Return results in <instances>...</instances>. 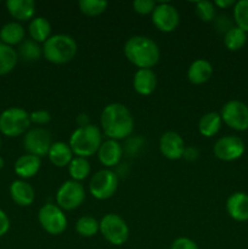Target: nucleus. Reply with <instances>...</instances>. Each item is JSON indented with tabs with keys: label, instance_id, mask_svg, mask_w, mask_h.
<instances>
[{
	"label": "nucleus",
	"instance_id": "obj_31",
	"mask_svg": "<svg viewBox=\"0 0 248 249\" xmlns=\"http://www.w3.org/2000/svg\"><path fill=\"white\" fill-rule=\"evenodd\" d=\"M78 6L83 15L88 17H95L104 14L108 4L104 0H80L78 2Z\"/></svg>",
	"mask_w": 248,
	"mask_h": 249
},
{
	"label": "nucleus",
	"instance_id": "obj_42",
	"mask_svg": "<svg viewBox=\"0 0 248 249\" xmlns=\"http://www.w3.org/2000/svg\"><path fill=\"white\" fill-rule=\"evenodd\" d=\"M1 136H0V150H1Z\"/></svg>",
	"mask_w": 248,
	"mask_h": 249
},
{
	"label": "nucleus",
	"instance_id": "obj_37",
	"mask_svg": "<svg viewBox=\"0 0 248 249\" xmlns=\"http://www.w3.org/2000/svg\"><path fill=\"white\" fill-rule=\"evenodd\" d=\"M10 230V219L2 209H0V237L6 235Z\"/></svg>",
	"mask_w": 248,
	"mask_h": 249
},
{
	"label": "nucleus",
	"instance_id": "obj_19",
	"mask_svg": "<svg viewBox=\"0 0 248 249\" xmlns=\"http://www.w3.org/2000/svg\"><path fill=\"white\" fill-rule=\"evenodd\" d=\"M40 167L41 158L29 155V153H24L16 160L14 164V170L19 179L26 180L35 177L40 170Z\"/></svg>",
	"mask_w": 248,
	"mask_h": 249
},
{
	"label": "nucleus",
	"instance_id": "obj_36",
	"mask_svg": "<svg viewBox=\"0 0 248 249\" xmlns=\"http://www.w3.org/2000/svg\"><path fill=\"white\" fill-rule=\"evenodd\" d=\"M170 249H199L197 243L189 237H177L173 241Z\"/></svg>",
	"mask_w": 248,
	"mask_h": 249
},
{
	"label": "nucleus",
	"instance_id": "obj_8",
	"mask_svg": "<svg viewBox=\"0 0 248 249\" xmlns=\"http://www.w3.org/2000/svg\"><path fill=\"white\" fill-rule=\"evenodd\" d=\"M38 220L44 231L53 236L62 235L67 229L66 214L57 204L46 203L39 209Z\"/></svg>",
	"mask_w": 248,
	"mask_h": 249
},
{
	"label": "nucleus",
	"instance_id": "obj_40",
	"mask_svg": "<svg viewBox=\"0 0 248 249\" xmlns=\"http://www.w3.org/2000/svg\"><path fill=\"white\" fill-rule=\"evenodd\" d=\"M77 122H78V125H79V126H84V125H88V124H90L89 123V118H88V116L85 113L79 114Z\"/></svg>",
	"mask_w": 248,
	"mask_h": 249
},
{
	"label": "nucleus",
	"instance_id": "obj_24",
	"mask_svg": "<svg viewBox=\"0 0 248 249\" xmlns=\"http://www.w3.org/2000/svg\"><path fill=\"white\" fill-rule=\"evenodd\" d=\"M28 34L32 40L36 43H45L51 36V24L45 17L36 16L29 22Z\"/></svg>",
	"mask_w": 248,
	"mask_h": 249
},
{
	"label": "nucleus",
	"instance_id": "obj_25",
	"mask_svg": "<svg viewBox=\"0 0 248 249\" xmlns=\"http://www.w3.org/2000/svg\"><path fill=\"white\" fill-rule=\"evenodd\" d=\"M221 117L218 112H208L203 114L198 121V131L204 138H212L216 135L221 128Z\"/></svg>",
	"mask_w": 248,
	"mask_h": 249
},
{
	"label": "nucleus",
	"instance_id": "obj_30",
	"mask_svg": "<svg viewBox=\"0 0 248 249\" xmlns=\"http://www.w3.org/2000/svg\"><path fill=\"white\" fill-rule=\"evenodd\" d=\"M75 231L82 237H92L100 232V221H97L94 216H80L75 223Z\"/></svg>",
	"mask_w": 248,
	"mask_h": 249
},
{
	"label": "nucleus",
	"instance_id": "obj_9",
	"mask_svg": "<svg viewBox=\"0 0 248 249\" xmlns=\"http://www.w3.org/2000/svg\"><path fill=\"white\" fill-rule=\"evenodd\" d=\"M85 201V189L74 180L65 181L56 192V204L65 211H74Z\"/></svg>",
	"mask_w": 248,
	"mask_h": 249
},
{
	"label": "nucleus",
	"instance_id": "obj_17",
	"mask_svg": "<svg viewBox=\"0 0 248 249\" xmlns=\"http://www.w3.org/2000/svg\"><path fill=\"white\" fill-rule=\"evenodd\" d=\"M5 6L16 22L32 21L35 17L36 5L33 0H7Z\"/></svg>",
	"mask_w": 248,
	"mask_h": 249
},
{
	"label": "nucleus",
	"instance_id": "obj_12",
	"mask_svg": "<svg viewBox=\"0 0 248 249\" xmlns=\"http://www.w3.org/2000/svg\"><path fill=\"white\" fill-rule=\"evenodd\" d=\"M152 23L158 31L163 33L174 32L180 24V14L174 5L169 2H159L156 5L152 15Z\"/></svg>",
	"mask_w": 248,
	"mask_h": 249
},
{
	"label": "nucleus",
	"instance_id": "obj_21",
	"mask_svg": "<svg viewBox=\"0 0 248 249\" xmlns=\"http://www.w3.org/2000/svg\"><path fill=\"white\" fill-rule=\"evenodd\" d=\"M213 75V66L204 58L195 60L187 70V79L191 84L201 85L208 82Z\"/></svg>",
	"mask_w": 248,
	"mask_h": 249
},
{
	"label": "nucleus",
	"instance_id": "obj_20",
	"mask_svg": "<svg viewBox=\"0 0 248 249\" xmlns=\"http://www.w3.org/2000/svg\"><path fill=\"white\" fill-rule=\"evenodd\" d=\"M134 90L141 96H148L157 88V75L152 70H138L133 78Z\"/></svg>",
	"mask_w": 248,
	"mask_h": 249
},
{
	"label": "nucleus",
	"instance_id": "obj_2",
	"mask_svg": "<svg viewBox=\"0 0 248 249\" xmlns=\"http://www.w3.org/2000/svg\"><path fill=\"white\" fill-rule=\"evenodd\" d=\"M126 60L139 70H151L160 58L159 46L152 39L145 36H134L124 44Z\"/></svg>",
	"mask_w": 248,
	"mask_h": 249
},
{
	"label": "nucleus",
	"instance_id": "obj_32",
	"mask_svg": "<svg viewBox=\"0 0 248 249\" xmlns=\"http://www.w3.org/2000/svg\"><path fill=\"white\" fill-rule=\"evenodd\" d=\"M233 19L236 27L248 33V0L236 1L233 6Z\"/></svg>",
	"mask_w": 248,
	"mask_h": 249
},
{
	"label": "nucleus",
	"instance_id": "obj_7",
	"mask_svg": "<svg viewBox=\"0 0 248 249\" xmlns=\"http://www.w3.org/2000/svg\"><path fill=\"white\" fill-rule=\"evenodd\" d=\"M118 189V177L111 169H101L95 173L89 181V192L99 201L108 199Z\"/></svg>",
	"mask_w": 248,
	"mask_h": 249
},
{
	"label": "nucleus",
	"instance_id": "obj_16",
	"mask_svg": "<svg viewBox=\"0 0 248 249\" xmlns=\"http://www.w3.org/2000/svg\"><path fill=\"white\" fill-rule=\"evenodd\" d=\"M226 212L236 221L248 220V195L246 192H233L226 199Z\"/></svg>",
	"mask_w": 248,
	"mask_h": 249
},
{
	"label": "nucleus",
	"instance_id": "obj_27",
	"mask_svg": "<svg viewBox=\"0 0 248 249\" xmlns=\"http://www.w3.org/2000/svg\"><path fill=\"white\" fill-rule=\"evenodd\" d=\"M17 55L26 62H35L43 56V46L32 39H24L18 45Z\"/></svg>",
	"mask_w": 248,
	"mask_h": 249
},
{
	"label": "nucleus",
	"instance_id": "obj_11",
	"mask_svg": "<svg viewBox=\"0 0 248 249\" xmlns=\"http://www.w3.org/2000/svg\"><path fill=\"white\" fill-rule=\"evenodd\" d=\"M51 145H53V136L50 131L41 126L29 129L23 136L24 150L29 155L36 156L39 158L48 156Z\"/></svg>",
	"mask_w": 248,
	"mask_h": 249
},
{
	"label": "nucleus",
	"instance_id": "obj_35",
	"mask_svg": "<svg viewBox=\"0 0 248 249\" xmlns=\"http://www.w3.org/2000/svg\"><path fill=\"white\" fill-rule=\"evenodd\" d=\"M29 119H31V124H35V125H46L50 123L51 114L45 109H38V111H33L29 113Z\"/></svg>",
	"mask_w": 248,
	"mask_h": 249
},
{
	"label": "nucleus",
	"instance_id": "obj_28",
	"mask_svg": "<svg viewBox=\"0 0 248 249\" xmlns=\"http://www.w3.org/2000/svg\"><path fill=\"white\" fill-rule=\"evenodd\" d=\"M224 45L230 51H238L247 43V33L238 27L233 26L224 34Z\"/></svg>",
	"mask_w": 248,
	"mask_h": 249
},
{
	"label": "nucleus",
	"instance_id": "obj_41",
	"mask_svg": "<svg viewBox=\"0 0 248 249\" xmlns=\"http://www.w3.org/2000/svg\"><path fill=\"white\" fill-rule=\"evenodd\" d=\"M4 165H5V160H4V158L0 156V169H2V168H4Z\"/></svg>",
	"mask_w": 248,
	"mask_h": 249
},
{
	"label": "nucleus",
	"instance_id": "obj_34",
	"mask_svg": "<svg viewBox=\"0 0 248 249\" xmlns=\"http://www.w3.org/2000/svg\"><path fill=\"white\" fill-rule=\"evenodd\" d=\"M156 5L157 4L153 0H135L133 2V9L139 15H152Z\"/></svg>",
	"mask_w": 248,
	"mask_h": 249
},
{
	"label": "nucleus",
	"instance_id": "obj_38",
	"mask_svg": "<svg viewBox=\"0 0 248 249\" xmlns=\"http://www.w3.org/2000/svg\"><path fill=\"white\" fill-rule=\"evenodd\" d=\"M182 157L185 158L186 160H196L198 158V150L195 147H186L185 148V152Z\"/></svg>",
	"mask_w": 248,
	"mask_h": 249
},
{
	"label": "nucleus",
	"instance_id": "obj_13",
	"mask_svg": "<svg viewBox=\"0 0 248 249\" xmlns=\"http://www.w3.org/2000/svg\"><path fill=\"white\" fill-rule=\"evenodd\" d=\"M246 145L241 138L236 135H225L218 139L214 143L213 153L218 160L224 162H232L243 156Z\"/></svg>",
	"mask_w": 248,
	"mask_h": 249
},
{
	"label": "nucleus",
	"instance_id": "obj_33",
	"mask_svg": "<svg viewBox=\"0 0 248 249\" xmlns=\"http://www.w3.org/2000/svg\"><path fill=\"white\" fill-rule=\"evenodd\" d=\"M196 14L202 22H213L215 19V5L207 0L196 2Z\"/></svg>",
	"mask_w": 248,
	"mask_h": 249
},
{
	"label": "nucleus",
	"instance_id": "obj_15",
	"mask_svg": "<svg viewBox=\"0 0 248 249\" xmlns=\"http://www.w3.org/2000/svg\"><path fill=\"white\" fill-rule=\"evenodd\" d=\"M97 157H99L100 163L105 165L107 169L113 168L119 164L122 157H123V147L119 141L107 139V140L102 141L101 146L97 151Z\"/></svg>",
	"mask_w": 248,
	"mask_h": 249
},
{
	"label": "nucleus",
	"instance_id": "obj_22",
	"mask_svg": "<svg viewBox=\"0 0 248 249\" xmlns=\"http://www.w3.org/2000/svg\"><path fill=\"white\" fill-rule=\"evenodd\" d=\"M73 152L70 145L63 141H56L53 142L50 150H49L48 157L53 165L57 168H65L70 165L73 160Z\"/></svg>",
	"mask_w": 248,
	"mask_h": 249
},
{
	"label": "nucleus",
	"instance_id": "obj_3",
	"mask_svg": "<svg viewBox=\"0 0 248 249\" xmlns=\"http://www.w3.org/2000/svg\"><path fill=\"white\" fill-rule=\"evenodd\" d=\"M102 143V131L99 126L88 124L78 126L70 138L71 150L75 157L88 158L97 153Z\"/></svg>",
	"mask_w": 248,
	"mask_h": 249
},
{
	"label": "nucleus",
	"instance_id": "obj_14",
	"mask_svg": "<svg viewBox=\"0 0 248 249\" xmlns=\"http://www.w3.org/2000/svg\"><path fill=\"white\" fill-rule=\"evenodd\" d=\"M159 151L167 160H177L182 158L185 152L184 139L175 131H165L159 138Z\"/></svg>",
	"mask_w": 248,
	"mask_h": 249
},
{
	"label": "nucleus",
	"instance_id": "obj_26",
	"mask_svg": "<svg viewBox=\"0 0 248 249\" xmlns=\"http://www.w3.org/2000/svg\"><path fill=\"white\" fill-rule=\"evenodd\" d=\"M18 55L12 46L0 41V75L9 74L16 67Z\"/></svg>",
	"mask_w": 248,
	"mask_h": 249
},
{
	"label": "nucleus",
	"instance_id": "obj_5",
	"mask_svg": "<svg viewBox=\"0 0 248 249\" xmlns=\"http://www.w3.org/2000/svg\"><path fill=\"white\" fill-rule=\"evenodd\" d=\"M29 113L21 107H9L0 113V134L7 138H17L29 130Z\"/></svg>",
	"mask_w": 248,
	"mask_h": 249
},
{
	"label": "nucleus",
	"instance_id": "obj_39",
	"mask_svg": "<svg viewBox=\"0 0 248 249\" xmlns=\"http://www.w3.org/2000/svg\"><path fill=\"white\" fill-rule=\"evenodd\" d=\"M235 4L236 1H233V0H216V1L214 2L215 7H219V9H223V10L229 9V7H233L235 6Z\"/></svg>",
	"mask_w": 248,
	"mask_h": 249
},
{
	"label": "nucleus",
	"instance_id": "obj_1",
	"mask_svg": "<svg viewBox=\"0 0 248 249\" xmlns=\"http://www.w3.org/2000/svg\"><path fill=\"white\" fill-rule=\"evenodd\" d=\"M100 124L102 134L111 140L119 141L133 134L135 122L130 109L125 105L112 102L102 109Z\"/></svg>",
	"mask_w": 248,
	"mask_h": 249
},
{
	"label": "nucleus",
	"instance_id": "obj_29",
	"mask_svg": "<svg viewBox=\"0 0 248 249\" xmlns=\"http://www.w3.org/2000/svg\"><path fill=\"white\" fill-rule=\"evenodd\" d=\"M90 172H91V165L88 158L73 157L72 162L68 165L71 180H74V181L80 182L82 180H85L90 175Z\"/></svg>",
	"mask_w": 248,
	"mask_h": 249
},
{
	"label": "nucleus",
	"instance_id": "obj_6",
	"mask_svg": "<svg viewBox=\"0 0 248 249\" xmlns=\"http://www.w3.org/2000/svg\"><path fill=\"white\" fill-rule=\"evenodd\" d=\"M100 232L112 246H123L129 238V226L121 215L108 213L100 220Z\"/></svg>",
	"mask_w": 248,
	"mask_h": 249
},
{
	"label": "nucleus",
	"instance_id": "obj_23",
	"mask_svg": "<svg viewBox=\"0 0 248 249\" xmlns=\"http://www.w3.org/2000/svg\"><path fill=\"white\" fill-rule=\"evenodd\" d=\"M26 38V29L19 22H7L0 28V41L9 46L19 45Z\"/></svg>",
	"mask_w": 248,
	"mask_h": 249
},
{
	"label": "nucleus",
	"instance_id": "obj_4",
	"mask_svg": "<svg viewBox=\"0 0 248 249\" xmlns=\"http://www.w3.org/2000/svg\"><path fill=\"white\" fill-rule=\"evenodd\" d=\"M78 51L77 41L68 34L51 36L43 44V56L53 65H65L75 57Z\"/></svg>",
	"mask_w": 248,
	"mask_h": 249
},
{
	"label": "nucleus",
	"instance_id": "obj_18",
	"mask_svg": "<svg viewBox=\"0 0 248 249\" xmlns=\"http://www.w3.org/2000/svg\"><path fill=\"white\" fill-rule=\"evenodd\" d=\"M9 191L12 201L19 207H29L35 199L34 189L26 180L18 179L12 181Z\"/></svg>",
	"mask_w": 248,
	"mask_h": 249
},
{
	"label": "nucleus",
	"instance_id": "obj_10",
	"mask_svg": "<svg viewBox=\"0 0 248 249\" xmlns=\"http://www.w3.org/2000/svg\"><path fill=\"white\" fill-rule=\"evenodd\" d=\"M223 123L236 131H245L248 129V106L238 100H230L220 111Z\"/></svg>",
	"mask_w": 248,
	"mask_h": 249
}]
</instances>
